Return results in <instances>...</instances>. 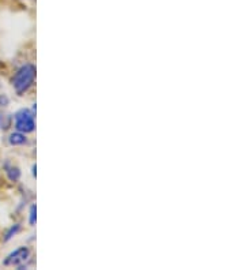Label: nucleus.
Masks as SVG:
<instances>
[{"label":"nucleus","mask_w":245,"mask_h":270,"mask_svg":"<svg viewBox=\"0 0 245 270\" xmlns=\"http://www.w3.org/2000/svg\"><path fill=\"white\" fill-rule=\"evenodd\" d=\"M34 78H36V67L33 64L22 66L12 78V88L16 91V94H23L33 85Z\"/></svg>","instance_id":"f257e3e1"},{"label":"nucleus","mask_w":245,"mask_h":270,"mask_svg":"<svg viewBox=\"0 0 245 270\" xmlns=\"http://www.w3.org/2000/svg\"><path fill=\"white\" fill-rule=\"evenodd\" d=\"M15 127L21 133H33L36 128L34 123V113L30 109H21L15 113Z\"/></svg>","instance_id":"f03ea898"},{"label":"nucleus","mask_w":245,"mask_h":270,"mask_svg":"<svg viewBox=\"0 0 245 270\" xmlns=\"http://www.w3.org/2000/svg\"><path fill=\"white\" fill-rule=\"evenodd\" d=\"M30 257V250L27 247H19L15 251H12L4 260L5 266H19L21 268Z\"/></svg>","instance_id":"7ed1b4c3"},{"label":"nucleus","mask_w":245,"mask_h":270,"mask_svg":"<svg viewBox=\"0 0 245 270\" xmlns=\"http://www.w3.org/2000/svg\"><path fill=\"white\" fill-rule=\"evenodd\" d=\"M4 168H5V174H7V176H8V179H10L11 181H16V180H19V178H21V171H19V168H16V167L10 165V164H5Z\"/></svg>","instance_id":"20e7f679"},{"label":"nucleus","mask_w":245,"mask_h":270,"mask_svg":"<svg viewBox=\"0 0 245 270\" xmlns=\"http://www.w3.org/2000/svg\"><path fill=\"white\" fill-rule=\"evenodd\" d=\"M10 143L11 145H14V146H19V145H25L27 142L26 137H25V134H22L21 131H16V133H12L10 135Z\"/></svg>","instance_id":"39448f33"},{"label":"nucleus","mask_w":245,"mask_h":270,"mask_svg":"<svg viewBox=\"0 0 245 270\" xmlns=\"http://www.w3.org/2000/svg\"><path fill=\"white\" fill-rule=\"evenodd\" d=\"M29 214H30L29 216V223H30V225H34L36 220H37V207H36V205L30 206V213Z\"/></svg>","instance_id":"423d86ee"},{"label":"nucleus","mask_w":245,"mask_h":270,"mask_svg":"<svg viewBox=\"0 0 245 270\" xmlns=\"http://www.w3.org/2000/svg\"><path fill=\"white\" fill-rule=\"evenodd\" d=\"M19 229H21V227H19L18 224H16V225H14V227H12V228H10V231L5 233V238H4L5 242H8V240H10V239L12 238V236H15L16 233L19 232Z\"/></svg>","instance_id":"0eeeda50"},{"label":"nucleus","mask_w":245,"mask_h":270,"mask_svg":"<svg viewBox=\"0 0 245 270\" xmlns=\"http://www.w3.org/2000/svg\"><path fill=\"white\" fill-rule=\"evenodd\" d=\"M8 124H10L8 117L5 116V115H0V130H5V128L8 127Z\"/></svg>","instance_id":"6e6552de"},{"label":"nucleus","mask_w":245,"mask_h":270,"mask_svg":"<svg viewBox=\"0 0 245 270\" xmlns=\"http://www.w3.org/2000/svg\"><path fill=\"white\" fill-rule=\"evenodd\" d=\"M10 104V98L7 94H0V106H7Z\"/></svg>","instance_id":"1a4fd4ad"}]
</instances>
